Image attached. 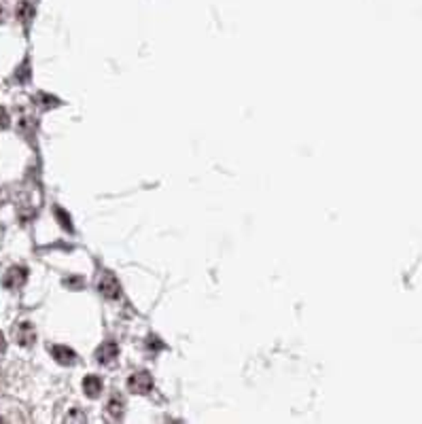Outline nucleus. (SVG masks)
Wrapping results in <instances>:
<instances>
[{
    "mask_svg": "<svg viewBox=\"0 0 422 424\" xmlns=\"http://www.w3.org/2000/svg\"><path fill=\"white\" fill-rule=\"evenodd\" d=\"M117 355H119V348H117L115 342H104V344L96 350V357H98V361H100L102 365L113 363V361L117 359Z\"/></svg>",
    "mask_w": 422,
    "mask_h": 424,
    "instance_id": "nucleus-3",
    "label": "nucleus"
},
{
    "mask_svg": "<svg viewBox=\"0 0 422 424\" xmlns=\"http://www.w3.org/2000/svg\"><path fill=\"white\" fill-rule=\"evenodd\" d=\"M83 392H85L89 399L98 397V394L102 392V380L98 378V376H85V378H83Z\"/></svg>",
    "mask_w": 422,
    "mask_h": 424,
    "instance_id": "nucleus-6",
    "label": "nucleus"
},
{
    "mask_svg": "<svg viewBox=\"0 0 422 424\" xmlns=\"http://www.w3.org/2000/svg\"><path fill=\"white\" fill-rule=\"evenodd\" d=\"M68 420H85V416H81V414H72V416H68Z\"/></svg>",
    "mask_w": 422,
    "mask_h": 424,
    "instance_id": "nucleus-13",
    "label": "nucleus"
},
{
    "mask_svg": "<svg viewBox=\"0 0 422 424\" xmlns=\"http://www.w3.org/2000/svg\"><path fill=\"white\" fill-rule=\"evenodd\" d=\"M52 355L62 365H72L74 361H77V355H74V350H72V348H68V346H54Z\"/></svg>",
    "mask_w": 422,
    "mask_h": 424,
    "instance_id": "nucleus-5",
    "label": "nucleus"
},
{
    "mask_svg": "<svg viewBox=\"0 0 422 424\" xmlns=\"http://www.w3.org/2000/svg\"><path fill=\"white\" fill-rule=\"evenodd\" d=\"M28 278V271L23 269V267H11L7 274H5V278H3V284L7 289H19L23 282H26Z\"/></svg>",
    "mask_w": 422,
    "mask_h": 424,
    "instance_id": "nucleus-2",
    "label": "nucleus"
},
{
    "mask_svg": "<svg viewBox=\"0 0 422 424\" xmlns=\"http://www.w3.org/2000/svg\"><path fill=\"white\" fill-rule=\"evenodd\" d=\"M98 289H100V291H102V295H104V297H109V299H117V297H119V293H121L119 282L111 276V274H104V276L100 278V282H98Z\"/></svg>",
    "mask_w": 422,
    "mask_h": 424,
    "instance_id": "nucleus-4",
    "label": "nucleus"
},
{
    "mask_svg": "<svg viewBox=\"0 0 422 424\" xmlns=\"http://www.w3.org/2000/svg\"><path fill=\"white\" fill-rule=\"evenodd\" d=\"M5 348H7V342H5V335L0 333V353H5Z\"/></svg>",
    "mask_w": 422,
    "mask_h": 424,
    "instance_id": "nucleus-12",
    "label": "nucleus"
},
{
    "mask_svg": "<svg viewBox=\"0 0 422 424\" xmlns=\"http://www.w3.org/2000/svg\"><path fill=\"white\" fill-rule=\"evenodd\" d=\"M7 126H9V113L0 107V130H5Z\"/></svg>",
    "mask_w": 422,
    "mask_h": 424,
    "instance_id": "nucleus-10",
    "label": "nucleus"
},
{
    "mask_svg": "<svg viewBox=\"0 0 422 424\" xmlns=\"http://www.w3.org/2000/svg\"><path fill=\"white\" fill-rule=\"evenodd\" d=\"M109 412H111V416H115V418H121V414H123V397L121 394H113L111 397V401H109Z\"/></svg>",
    "mask_w": 422,
    "mask_h": 424,
    "instance_id": "nucleus-8",
    "label": "nucleus"
},
{
    "mask_svg": "<svg viewBox=\"0 0 422 424\" xmlns=\"http://www.w3.org/2000/svg\"><path fill=\"white\" fill-rule=\"evenodd\" d=\"M56 214H58V219H60V221H64V227H66L68 232H72V225H70V219H68V214H66L62 208H56Z\"/></svg>",
    "mask_w": 422,
    "mask_h": 424,
    "instance_id": "nucleus-9",
    "label": "nucleus"
},
{
    "mask_svg": "<svg viewBox=\"0 0 422 424\" xmlns=\"http://www.w3.org/2000/svg\"><path fill=\"white\" fill-rule=\"evenodd\" d=\"M17 342L21 346H30L34 342V329L30 322H21L19 329H17Z\"/></svg>",
    "mask_w": 422,
    "mask_h": 424,
    "instance_id": "nucleus-7",
    "label": "nucleus"
},
{
    "mask_svg": "<svg viewBox=\"0 0 422 424\" xmlns=\"http://www.w3.org/2000/svg\"><path fill=\"white\" fill-rule=\"evenodd\" d=\"M30 13H32V9L28 7V3H23V5L19 7V19L26 21V17H30Z\"/></svg>",
    "mask_w": 422,
    "mask_h": 424,
    "instance_id": "nucleus-11",
    "label": "nucleus"
},
{
    "mask_svg": "<svg viewBox=\"0 0 422 424\" xmlns=\"http://www.w3.org/2000/svg\"><path fill=\"white\" fill-rule=\"evenodd\" d=\"M128 386L134 394H144V392H148L153 388V378L148 376L146 371H138L128 380Z\"/></svg>",
    "mask_w": 422,
    "mask_h": 424,
    "instance_id": "nucleus-1",
    "label": "nucleus"
}]
</instances>
